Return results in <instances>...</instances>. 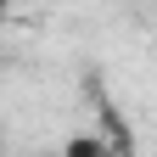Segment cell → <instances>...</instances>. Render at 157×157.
<instances>
[{
	"label": "cell",
	"instance_id": "1",
	"mask_svg": "<svg viewBox=\"0 0 157 157\" xmlns=\"http://www.w3.org/2000/svg\"><path fill=\"white\" fill-rule=\"evenodd\" d=\"M95 151H101L95 140H73V146H67V157H95Z\"/></svg>",
	"mask_w": 157,
	"mask_h": 157
},
{
	"label": "cell",
	"instance_id": "2",
	"mask_svg": "<svg viewBox=\"0 0 157 157\" xmlns=\"http://www.w3.org/2000/svg\"><path fill=\"white\" fill-rule=\"evenodd\" d=\"M0 17H6V0H0Z\"/></svg>",
	"mask_w": 157,
	"mask_h": 157
}]
</instances>
